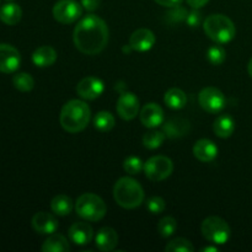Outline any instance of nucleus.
<instances>
[{
	"mask_svg": "<svg viewBox=\"0 0 252 252\" xmlns=\"http://www.w3.org/2000/svg\"><path fill=\"white\" fill-rule=\"evenodd\" d=\"M83 14V7L75 0H59L53 6V16L61 24H73Z\"/></svg>",
	"mask_w": 252,
	"mask_h": 252,
	"instance_id": "6e6552de",
	"label": "nucleus"
},
{
	"mask_svg": "<svg viewBox=\"0 0 252 252\" xmlns=\"http://www.w3.org/2000/svg\"><path fill=\"white\" fill-rule=\"evenodd\" d=\"M94 238V230L91 225L85 221H78L74 223L69 229V239L75 245H88L91 243Z\"/></svg>",
	"mask_w": 252,
	"mask_h": 252,
	"instance_id": "f3484780",
	"label": "nucleus"
},
{
	"mask_svg": "<svg viewBox=\"0 0 252 252\" xmlns=\"http://www.w3.org/2000/svg\"><path fill=\"white\" fill-rule=\"evenodd\" d=\"M174 171V164L169 158L157 155L144 162V174L149 180L155 182L167 179Z\"/></svg>",
	"mask_w": 252,
	"mask_h": 252,
	"instance_id": "0eeeda50",
	"label": "nucleus"
},
{
	"mask_svg": "<svg viewBox=\"0 0 252 252\" xmlns=\"http://www.w3.org/2000/svg\"><path fill=\"white\" fill-rule=\"evenodd\" d=\"M32 228L42 235H51L58 229V220L56 217L47 212H38L32 218Z\"/></svg>",
	"mask_w": 252,
	"mask_h": 252,
	"instance_id": "4468645a",
	"label": "nucleus"
},
{
	"mask_svg": "<svg viewBox=\"0 0 252 252\" xmlns=\"http://www.w3.org/2000/svg\"><path fill=\"white\" fill-rule=\"evenodd\" d=\"M123 169L127 174L129 175H137L139 174L142 170H144V162L137 157H129L125 160L123 162Z\"/></svg>",
	"mask_w": 252,
	"mask_h": 252,
	"instance_id": "2f4dec72",
	"label": "nucleus"
},
{
	"mask_svg": "<svg viewBox=\"0 0 252 252\" xmlns=\"http://www.w3.org/2000/svg\"><path fill=\"white\" fill-rule=\"evenodd\" d=\"M12 84H14V86L19 91L29 93V91H31L33 89L34 80L30 74L19 73L16 75H14V78H12Z\"/></svg>",
	"mask_w": 252,
	"mask_h": 252,
	"instance_id": "cd10ccee",
	"label": "nucleus"
},
{
	"mask_svg": "<svg viewBox=\"0 0 252 252\" xmlns=\"http://www.w3.org/2000/svg\"><path fill=\"white\" fill-rule=\"evenodd\" d=\"M198 102L204 111L209 113H218L225 107V96L219 89L208 86L198 95Z\"/></svg>",
	"mask_w": 252,
	"mask_h": 252,
	"instance_id": "1a4fd4ad",
	"label": "nucleus"
},
{
	"mask_svg": "<svg viewBox=\"0 0 252 252\" xmlns=\"http://www.w3.org/2000/svg\"><path fill=\"white\" fill-rule=\"evenodd\" d=\"M155 44V34L148 29H139L132 33L129 38L130 48L137 52H147Z\"/></svg>",
	"mask_w": 252,
	"mask_h": 252,
	"instance_id": "2eb2a0df",
	"label": "nucleus"
},
{
	"mask_svg": "<svg viewBox=\"0 0 252 252\" xmlns=\"http://www.w3.org/2000/svg\"><path fill=\"white\" fill-rule=\"evenodd\" d=\"M113 197L118 206L126 209H134L144 201V191L139 182L132 177H122L113 187Z\"/></svg>",
	"mask_w": 252,
	"mask_h": 252,
	"instance_id": "7ed1b4c3",
	"label": "nucleus"
},
{
	"mask_svg": "<svg viewBox=\"0 0 252 252\" xmlns=\"http://www.w3.org/2000/svg\"><path fill=\"white\" fill-rule=\"evenodd\" d=\"M202 251L203 252H217L218 251V249H217L216 246H208V248L202 249Z\"/></svg>",
	"mask_w": 252,
	"mask_h": 252,
	"instance_id": "58836bf2",
	"label": "nucleus"
},
{
	"mask_svg": "<svg viewBox=\"0 0 252 252\" xmlns=\"http://www.w3.org/2000/svg\"><path fill=\"white\" fill-rule=\"evenodd\" d=\"M90 108L84 101L70 100L63 106L61 125L69 133H79L85 129L90 121Z\"/></svg>",
	"mask_w": 252,
	"mask_h": 252,
	"instance_id": "f03ea898",
	"label": "nucleus"
},
{
	"mask_svg": "<svg viewBox=\"0 0 252 252\" xmlns=\"http://www.w3.org/2000/svg\"><path fill=\"white\" fill-rule=\"evenodd\" d=\"M140 122L147 128H157L165 121L164 110L157 103H147L140 111Z\"/></svg>",
	"mask_w": 252,
	"mask_h": 252,
	"instance_id": "ddd939ff",
	"label": "nucleus"
},
{
	"mask_svg": "<svg viewBox=\"0 0 252 252\" xmlns=\"http://www.w3.org/2000/svg\"><path fill=\"white\" fill-rule=\"evenodd\" d=\"M21 7L17 4H14V2L5 4L4 6H1V9H0V20H1L4 24L10 25V26L16 25L17 22L21 20Z\"/></svg>",
	"mask_w": 252,
	"mask_h": 252,
	"instance_id": "5701e85b",
	"label": "nucleus"
},
{
	"mask_svg": "<svg viewBox=\"0 0 252 252\" xmlns=\"http://www.w3.org/2000/svg\"><path fill=\"white\" fill-rule=\"evenodd\" d=\"M201 19H202L201 12L197 11L196 9V11H192L189 12V14H187L186 21L191 27H197L199 24H201Z\"/></svg>",
	"mask_w": 252,
	"mask_h": 252,
	"instance_id": "f704fd0d",
	"label": "nucleus"
},
{
	"mask_svg": "<svg viewBox=\"0 0 252 252\" xmlns=\"http://www.w3.org/2000/svg\"><path fill=\"white\" fill-rule=\"evenodd\" d=\"M116 108L122 120L130 121L139 113V100L133 93H125L118 98Z\"/></svg>",
	"mask_w": 252,
	"mask_h": 252,
	"instance_id": "f8f14e48",
	"label": "nucleus"
},
{
	"mask_svg": "<svg viewBox=\"0 0 252 252\" xmlns=\"http://www.w3.org/2000/svg\"><path fill=\"white\" fill-rule=\"evenodd\" d=\"M203 30L212 41L219 44L228 43L236 34L234 22L228 16L221 14L211 15L207 17L203 24Z\"/></svg>",
	"mask_w": 252,
	"mask_h": 252,
	"instance_id": "20e7f679",
	"label": "nucleus"
},
{
	"mask_svg": "<svg viewBox=\"0 0 252 252\" xmlns=\"http://www.w3.org/2000/svg\"><path fill=\"white\" fill-rule=\"evenodd\" d=\"M155 1H157L159 5H161V6L174 7L181 4L182 0H155Z\"/></svg>",
	"mask_w": 252,
	"mask_h": 252,
	"instance_id": "e433bc0d",
	"label": "nucleus"
},
{
	"mask_svg": "<svg viewBox=\"0 0 252 252\" xmlns=\"http://www.w3.org/2000/svg\"><path fill=\"white\" fill-rule=\"evenodd\" d=\"M75 211L85 220L98 221L106 216L107 207L97 194L84 193L75 202Z\"/></svg>",
	"mask_w": 252,
	"mask_h": 252,
	"instance_id": "39448f33",
	"label": "nucleus"
},
{
	"mask_svg": "<svg viewBox=\"0 0 252 252\" xmlns=\"http://www.w3.org/2000/svg\"><path fill=\"white\" fill-rule=\"evenodd\" d=\"M248 71L249 74H250V76L252 78V58L250 59V62H249V65H248Z\"/></svg>",
	"mask_w": 252,
	"mask_h": 252,
	"instance_id": "ea45409f",
	"label": "nucleus"
},
{
	"mask_svg": "<svg viewBox=\"0 0 252 252\" xmlns=\"http://www.w3.org/2000/svg\"><path fill=\"white\" fill-rule=\"evenodd\" d=\"M213 130L219 138H229L235 130V122L229 115H221L214 121Z\"/></svg>",
	"mask_w": 252,
	"mask_h": 252,
	"instance_id": "412c9836",
	"label": "nucleus"
},
{
	"mask_svg": "<svg viewBox=\"0 0 252 252\" xmlns=\"http://www.w3.org/2000/svg\"><path fill=\"white\" fill-rule=\"evenodd\" d=\"M167 16H169V19L171 20V21L179 22V21H182V20H186L187 11L184 9V7H181L177 5V6L172 7V10L169 12V15H167Z\"/></svg>",
	"mask_w": 252,
	"mask_h": 252,
	"instance_id": "72a5a7b5",
	"label": "nucleus"
},
{
	"mask_svg": "<svg viewBox=\"0 0 252 252\" xmlns=\"http://www.w3.org/2000/svg\"><path fill=\"white\" fill-rule=\"evenodd\" d=\"M208 1L209 0H187V4L191 7H193V9H201Z\"/></svg>",
	"mask_w": 252,
	"mask_h": 252,
	"instance_id": "4c0bfd02",
	"label": "nucleus"
},
{
	"mask_svg": "<svg viewBox=\"0 0 252 252\" xmlns=\"http://www.w3.org/2000/svg\"><path fill=\"white\" fill-rule=\"evenodd\" d=\"M21 64L20 52L11 44L0 43V71L11 74L19 69Z\"/></svg>",
	"mask_w": 252,
	"mask_h": 252,
	"instance_id": "9d476101",
	"label": "nucleus"
},
{
	"mask_svg": "<svg viewBox=\"0 0 252 252\" xmlns=\"http://www.w3.org/2000/svg\"><path fill=\"white\" fill-rule=\"evenodd\" d=\"M193 155L202 162H211L218 155V148L212 140L199 139L193 145Z\"/></svg>",
	"mask_w": 252,
	"mask_h": 252,
	"instance_id": "6ab92c4d",
	"label": "nucleus"
},
{
	"mask_svg": "<svg viewBox=\"0 0 252 252\" xmlns=\"http://www.w3.org/2000/svg\"><path fill=\"white\" fill-rule=\"evenodd\" d=\"M57 52L51 46H42L37 48L32 54V62L36 66L39 68H47L56 63Z\"/></svg>",
	"mask_w": 252,
	"mask_h": 252,
	"instance_id": "aec40b11",
	"label": "nucleus"
},
{
	"mask_svg": "<svg viewBox=\"0 0 252 252\" xmlns=\"http://www.w3.org/2000/svg\"><path fill=\"white\" fill-rule=\"evenodd\" d=\"M96 248L100 251H112L118 244V235L110 226L101 228L95 236Z\"/></svg>",
	"mask_w": 252,
	"mask_h": 252,
	"instance_id": "a211bd4d",
	"label": "nucleus"
},
{
	"mask_svg": "<svg viewBox=\"0 0 252 252\" xmlns=\"http://www.w3.org/2000/svg\"><path fill=\"white\" fill-rule=\"evenodd\" d=\"M165 207H166V203H165V201L161 197L153 196L150 197V198H148L147 208L152 214L162 213V212L165 211Z\"/></svg>",
	"mask_w": 252,
	"mask_h": 252,
	"instance_id": "473e14b6",
	"label": "nucleus"
},
{
	"mask_svg": "<svg viewBox=\"0 0 252 252\" xmlns=\"http://www.w3.org/2000/svg\"><path fill=\"white\" fill-rule=\"evenodd\" d=\"M193 250V245L189 240L182 238L174 239L165 246L166 252H192Z\"/></svg>",
	"mask_w": 252,
	"mask_h": 252,
	"instance_id": "c756f323",
	"label": "nucleus"
},
{
	"mask_svg": "<svg viewBox=\"0 0 252 252\" xmlns=\"http://www.w3.org/2000/svg\"><path fill=\"white\" fill-rule=\"evenodd\" d=\"M73 201H71L70 197L65 196V194H58L51 202V208L53 213L61 217L69 216L73 211Z\"/></svg>",
	"mask_w": 252,
	"mask_h": 252,
	"instance_id": "393cba45",
	"label": "nucleus"
},
{
	"mask_svg": "<svg viewBox=\"0 0 252 252\" xmlns=\"http://www.w3.org/2000/svg\"><path fill=\"white\" fill-rule=\"evenodd\" d=\"M100 5V0H81V6L88 11H95Z\"/></svg>",
	"mask_w": 252,
	"mask_h": 252,
	"instance_id": "c9c22d12",
	"label": "nucleus"
},
{
	"mask_svg": "<svg viewBox=\"0 0 252 252\" xmlns=\"http://www.w3.org/2000/svg\"><path fill=\"white\" fill-rule=\"evenodd\" d=\"M115 117L111 112L107 111H101L94 118V126L100 132H110L115 127Z\"/></svg>",
	"mask_w": 252,
	"mask_h": 252,
	"instance_id": "a878e982",
	"label": "nucleus"
},
{
	"mask_svg": "<svg viewBox=\"0 0 252 252\" xmlns=\"http://www.w3.org/2000/svg\"><path fill=\"white\" fill-rule=\"evenodd\" d=\"M108 26L101 17L88 15L74 29V44L84 54L95 56L105 49L108 43Z\"/></svg>",
	"mask_w": 252,
	"mask_h": 252,
	"instance_id": "f257e3e1",
	"label": "nucleus"
},
{
	"mask_svg": "<svg viewBox=\"0 0 252 252\" xmlns=\"http://www.w3.org/2000/svg\"><path fill=\"white\" fill-rule=\"evenodd\" d=\"M202 234L211 243L223 245L230 239V226L219 217H208L202 223Z\"/></svg>",
	"mask_w": 252,
	"mask_h": 252,
	"instance_id": "423d86ee",
	"label": "nucleus"
},
{
	"mask_svg": "<svg viewBox=\"0 0 252 252\" xmlns=\"http://www.w3.org/2000/svg\"><path fill=\"white\" fill-rule=\"evenodd\" d=\"M70 250L68 240L61 234H51L42 245V251L44 252H68Z\"/></svg>",
	"mask_w": 252,
	"mask_h": 252,
	"instance_id": "4be33fe9",
	"label": "nucleus"
},
{
	"mask_svg": "<svg viewBox=\"0 0 252 252\" xmlns=\"http://www.w3.org/2000/svg\"><path fill=\"white\" fill-rule=\"evenodd\" d=\"M226 52L221 46L217 44V46H212L207 52V58H208L209 63L213 65H220L224 61H225Z\"/></svg>",
	"mask_w": 252,
	"mask_h": 252,
	"instance_id": "7c9ffc66",
	"label": "nucleus"
},
{
	"mask_svg": "<svg viewBox=\"0 0 252 252\" xmlns=\"http://www.w3.org/2000/svg\"><path fill=\"white\" fill-rule=\"evenodd\" d=\"M177 229V223L172 217H165L158 223V231L162 238H170Z\"/></svg>",
	"mask_w": 252,
	"mask_h": 252,
	"instance_id": "c85d7f7f",
	"label": "nucleus"
},
{
	"mask_svg": "<svg viewBox=\"0 0 252 252\" xmlns=\"http://www.w3.org/2000/svg\"><path fill=\"white\" fill-rule=\"evenodd\" d=\"M164 101L167 105V107L172 108V110H181V108L186 106L187 97L186 94L181 89L172 88L169 91H166L164 96Z\"/></svg>",
	"mask_w": 252,
	"mask_h": 252,
	"instance_id": "b1692460",
	"label": "nucleus"
},
{
	"mask_svg": "<svg viewBox=\"0 0 252 252\" xmlns=\"http://www.w3.org/2000/svg\"><path fill=\"white\" fill-rule=\"evenodd\" d=\"M189 129H191V125L186 118L182 117L169 118L162 125V132L167 138H181L187 135Z\"/></svg>",
	"mask_w": 252,
	"mask_h": 252,
	"instance_id": "dca6fc26",
	"label": "nucleus"
},
{
	"mask_svg": "<svg viewBox=\"0 0 252 252\" xmlns=\"http://www.w3.org/2000/svg\"><path fill=\"white\" fill-rule=\"evenodd\" d=\"M103 90H105L103 81L101 79L95 78V76L84 78L76 85V93L84 100H95V98L100 97Z\"/></svg>",
	"mask_w": 252,
	"mask_h": 252,
	"instance_id": "9b49d317",
	"label": "nucleus"
},
{
	"mask_svg": "<svg viewBox=\"0 0 252 252\" xmlns=\"http://www.w3.org/2000/svg\"><path fill=\"white\" fill-rule=\"evenodd\" d=\"M165 138H166V135H165L164 132L150 130V132L145 133L144 137H143V144H144L145 148L150 150L158 149L164 143Z\"/></svg>",
	"mask_w": 252,
	"mask_h": 252,
	"instance_id": "bb28decb",
	"label": "nucleus"
}]
</instances>
